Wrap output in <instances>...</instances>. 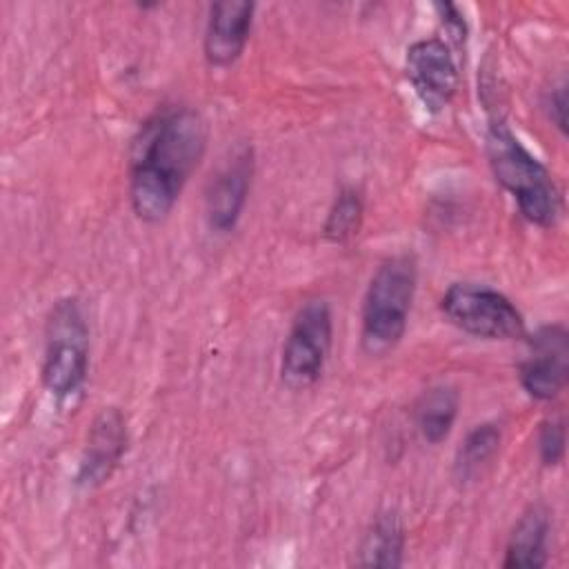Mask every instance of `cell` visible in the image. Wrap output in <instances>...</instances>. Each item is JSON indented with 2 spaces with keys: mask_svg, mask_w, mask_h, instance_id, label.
<instances>
[{
  "mask_svg": "<svg viewBox=\"0 0 569 569\" xmlns=\"http://www.w3.org/2000/svg\"><path fill=\"white\" fill-rule=\"evenodd\" d=\"M209 129L191 107H164L147 118L129 153V200L142 222H162L207 149Z\"/></svg>",
  "mask_w": 569,
  "mask_h": 569,
  "instance_id": "obj_1",
  "label": "cell"
},
{
  "mask_svg": "<svg viewBox=\"0 0 569 569\" xmlns=\"http://www.w3.org/2000/svg\"><path fill=\"white\" fill-rule=\"evenodd\" d=\"M485 149L496 180L513 196L520 213L538 227H553L562 196L549 169L513 136L502 118H491Z\"/></svg>",
  "mask_w": 569,
  "mask_h": 569,
  "instance_id": "obj_2",
  "label": "cell"
},
{
  "mask_svg": "<svg viewBox=\"0 0 569 569\" xmlns=\"http://www.w3.org/2000/svg\"><path fill=\"white\" fill-rule=\"evenodd\" d=\"M418 269L409 253L385 260L369 280L360 316V347L371 358L393 351L405 331L416 296Z\"/></svg>",
  "mask_w": 569,
  "mask_h": 569,
  "instance_id": "obj_3",
  "label": "cell"
},
{
  "mask_svg": "<svg viewBox=\"0 0 569 569\" xmlns=\"http://www.w3.org/2000/svg\"><path fill=\"white\" fill-rule=\"evenodd\" d=\"M42 385L56 398L76 393L89 369V329L78 298H62L47 318Z\"/></svg>",
  "mask_w": 569,
  "mask_h": 569,
  "instance_id": "obj_4",
  "label": "cell"
},
{
  "mask_svg": "<svg viewBox=\"0 0 569 569\" xmlns=\"http://www.w3.org/2000/svg\"><path fill=\"white\" fill-rule=\"evenodd\" d=\"M445 318L460 331L485 340L525 336V318L516 305L487 284L453 282L440 298Z\"/></svg>",
  "mask_w": 569,
  "mask_h": 569,
  "instance_id": "obj_5",
  "label": "cell"
},
{
  "mask_svg": "<svg viewBox=\"0 0 569 569\" xmlns=\"http://www.w3.org/2000/svg\"><path fill=\"white\" fill-rule=\"evenodd\" d=\"M331 338L333 320L329 302L322 298L307 300L293 316L282 345L280 378L289 389L302 391L318 382L331 351Z\"/></svg>",
  "mask_w": 569,
  "mask_h": 569,
  "instance_id": "obj_6",
  "label": "cell"
},
{
  "mask_svg": "<svg viewBox=\"0 0 569 569\" xmlns=\"http://www.w3.org/2000/svg\"><path fill=\"white\" fill-rule=\"evenodd\" d=\"M407 80L427 111H442L460 84V71L445 38H422L407 49Z\"/></svg>",
  "mask_w": 569,
  "mask_h": 569,
  "instance_id": "obj_7",
  "label": "cell"
},
{
  "mask_svg": "<svg viewBox=\"0 0 569 569\" xmlns=\"http://www.w3.org/2000/svg\"><path fill=\"white\" fill-rule=\"evenodd\" d=\"M569 378V342L562 325H547L529 338L520 385L536 400H553Z\"/></svg>",
  "mask_w": 569,
  "mask_h": 569,
  "instance_id": "obj_8",
  "label": "cell"
},
{
  "mask_svg": "<svg viewBox=\"0 0 569 569\" xmlns=\"http://www.w3.org/2000/svg\"><path fill=\"white\" fill-rule=\"evenodd\" d=\"M127 451V425L118 407H104L87 431L76 482L84 489L104 485Z\"/></svg>",
  "mask_w": 569,
  "mask_h": 569,
  "instance_id": "obj_9",
  "label": "cell"
},
{
  "mask_svg": "<svg viewBox=\"0 0 569 569\" xmlns=\"http://www.w3.org/2000/svg\"><path fill=\"white\" fill-rule=\"evenodd\" d=\"M253 178V153L249 147L233 153L231 160L213 176L204 191V218L211 231H231L247 204Z\"/></svg>",
  "mask_w": 569,
  "mask_h": 569,
  "instance_id": "obj_10",
  "label": "cell"
},
{
  "mask_svg": "<svg viewBox=\"0 0 569 569\" xmlns=\"http://www.w3.org/2000/svg\"><path fill=\"white\" fill-rule=\"evenodd\" d=\"M256 4L247 0H222L209 7L202 51L211 67L233 64L251 36Z\"/></svg>",
  "mask_w": 569,
  "mask_h": 569,
  "instance_id": "obj_11",
  "label": "cell"
},
{
  "mask_svg": "<svg viewBox=\"0 0 569 569\" xmlns=\"http://www.w3.org/2000/svg\"><path fill=\"white\" fill-rule=\"evenodd\" d=\"M547 538H549V511L540 505L527 509L516 522L507 549L505 569H540L547 565Z\"/></svg>",
  "mask_w": 569,
  "mask_h": 569,
  "instance_id": "obj_12",
  "label": "cell"
},
{
  "mask_svg": "<svg viewBox=\"0 0 569 569\" xmlns=\"http://www.w3.org/2000/svg\"><path fill=\"white\" fill-rule=\"evenodd\" d=\"M405 556V525L391 509L378 513L358 545L360 567H400Z\"/></svg>",
  "mask_w": 569,
  "mask_h": 569,
  "instance_id": "obj_13",
  "label": "cell"
},
{
  "mask_svg": "<svg viewBox=\"0 0 569 569\" xmlns=\"http://www.w3.org/2000/svg\"><path fill=\"white\" fill-rule=\"evenodd\" d=\"M460 393L453 385H433L416 402V427L425 442L440 445L458 416Z\"/></svg>",
  "mask_w": 569,
  "mask_h": 569,
  "instance_id": "obj_14",
  "label": "cell"
},
{
  "mask_svg": "<svg viewBox=\"0 0 569 569\" xmlns=\"http://www.w3.org/2000/svg\"><path fill=\"white\" fill-rule=\"evenodd\" d=\"M502 433L493 422L476 425L462 440L456 456V473L460 480L473 478L496 453L500 447Z\"/></svg>",
  "mask_w": 569,
  "mask_h": 569,
  "instance_id": "obj_15",
  "label": "cell"
},
{
  "mask_svg": "<svg viewBox=\"0 0 569 569\" xmlns=\"http://www.w3.org/2000/svg\"><path fill=\"white\" fill-rule=\"evenodd\" d=\"M360 224H362V200H360V193L351 187L342 189L329 213H327V220H325V238L331 240V242H347L351 240L358 231H360Z\"/></svg>",
  "mask_w": 569,
  "mask_h": 569,
  "instance_id": "obj_16",
  "label": "cell"
},
{
  "mask_svg": "<svg viewBox=\"0 0 569 569\" xmlns=\"http://www.w3.org/2000/svg\"><path fill=\"white\" fill-rule=\"evenodd\" d=\"M565 420L562 416H549L538 431V453L545 467H556L565 458Z\"/></svg>",
  "mask_w": 569,
  "mask_h": 569,
  "instance_id": "obj_17",
  "label": "cell"
},
{
  "mask_svg": "<svg viewBox=\"0 0 569 569\" xmlns=\"http://www.w3.org/2000/svg\"><path fill=\"white\" fill-rule=\"evenodd\" d=\"M433 9L438 11V18L445 27V33H447V42L449 44H456V47H462L465 38H467V22L460 13V9L451 2H436Z\"/></svg>",
  "mask_w": 569,
  "mask_h": 569,
  "instance_id": "obj_18",
  "label": "cell"
},
{
  "mask_svg": "<svg viewBox=\"0 0 569 569\" xmlns=\"http://www.w3.org/2000/svg\"><path fill=\"white\" fill-rule=\"evenodd\" d=\"M565 107H567V84L558 82L547 91L545 109L549 113V120L565 133Z\"/></svg>",
  "mask_w": 569,
  "mask_h": 569,
  "instance_id": "obj_19",
  "label": "cell"
}]
</instances>
